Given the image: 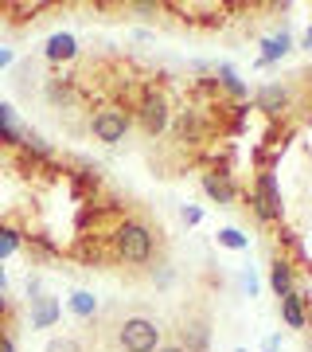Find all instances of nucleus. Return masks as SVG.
<instances>
[{"label":"nucleus","instance_id":"1","mask_svg":"<svg viewBox=\"0 0 312 352\" xmlns=\"http://www.w3.org/2000/svg\"><path fill=\"white\" fill-rule=\"evenodd\" d=\"M113 254H117V263L125 266H149L160 251V231L145 219H121V223L113 227Z\"/></svg>","mask_w":312,"mask_h":352},{"label":"nucleus","instance_id":"2","mask_svg":"<svg viewBox=\"0 0 312 352\" xmlns=\"http://www.w3.org/2000/svg\"><path fill=\"white\" fill-rule=\"evenodd\" d=\"M113 340L121 352H156L164 340V329L160 321H152L145 314H129L113 325Z\"/></svg>","mask_w":312,"mask_h":352},{"label":"nucleus","instance_id":"3","mask_svg":"<svg viewBox=\"0 0 312 352\" xmlns=\"http://www.w3.org/2000/svg\"><path fill=\"white\" fill-rule=\"evenodd\" d=\"M250 208L254 215L262 219V223H281V215H285V204H281V188H277V176L269 168L258 173L254 180V192H250Z\"/></svg>","mask_w":312,"mask_h":352},{"label":"nucleus","instance_id":"4","mask_svg":"<svg viewBox=\"0 0 312 352\" xmlns=\"http://www.w3.org/2000/svg\"><path fill=\"white\" fill-rule=\"evenodd\" d=\"M137 122H141V129H145L149 138H160L164 129H168V122H172V106H168V98H164V90L149 87L145 94H141Z\"/></svg>","mask_w":312,"mask_h":352},{"label":"nucleus","instance_id":"5","mask_svg":"<svg viewBox=\"0 0 312 352\" xmlns=\"http://www.w3.org/2000/svg\"><path fill=\"white\" fill-rule=\"evenodd\" d=\"M129 126H133V118H129L121 106H101V110L90 118V133H94V141H101V145L125 141L129 138Z\"/></svg>","mask_w":312,"mask_h":352},{"label":"nucleus","instance_id":"6","mask_svg":"<svg viewBox=\"0 0 312 352\" xmlns=\"http://www.w3.org/2000/svg\"><path fill=\"white\" fill-rule=\"evenodd\" d=\"M176 344L187 352H207L211 349V317L203 309H191V314L180 317V329H176Z\"/></svg>","mask_w":312,"mask_h":352},{"label":"nucleus","instance_id":"7","mask_svg":"<svg viewBox=\"0 0 312 352\" xmlns=\"http://www.w3.org/2000/svg\"><path fill=\"white\" fill-rule=\"evenodd\" d=\"M203 192H207V200L219 204V208H235L238 200V188L235 180H230V173H203Z\"/></svg>","mask_w":312,"mask_h":352},{"label":"nucleus","instance_id":"8","mask_svg":"<svg viewBox=\"0 0 312 352\" xmlns=\"http://www.w3.org/2000/svg\"><path fill=\"white\" fill-rule=\"evenodd\" d=\"M309 305H312V294L293 289L289 298H281V321H285L289 329H304L309 325Z\"/></svg>","mask_w":312,"mask_h":352},{"label":"nucleus","instance_id":"9","mask_svg":"<svg viewBox=\"0 0 312 352\" xmlns=\"http://www.w3.org/2000/svg\"><path fill=\"white\" fill-rule=\"evenodd\" d=\"M258 110L269 113V118H277V113L289 110V90L277 87V82H265L262 90H258Z\"/></svg>","mask_w":312,"mask_h":352},{"label":"nucleus","instance_id":"10","mask_svg":"<svg viewBox=\"0 0 312 352\" xmlns=\"http://www.w3.org/2000/svg\"><path fill=\"white\" fill-rule=\"evenodd\" d=\"M269 286H274L277 298H289L297 289V274H293V263L289 258H274V266H269Z\"/></svg>","mask_w":312,"mask_h":352},{"label":"nucleus","instance_id":"11","mask_svg":"<svg viewBox=\"0 0 312 352\" xmlns=\"http://www.w3.org/2000/svg\"><path fill=\"white\" fill-rule=\"evenodd\" d=\"M55 321H59V302L47 294H36L32 298V329H51Z\"/></svg>","mask_w":312,"mask_h":352},{"label":"nucleus","instance_id":"12","mask_svg":"<svg viewBox=\"0 0 312 352\" xmlns=\"http://www.w3.org/2000/svg\"><path fill=\"white\" fill-rule=\"evenodd\" d=\"M24 133L27 129L20 126L16 110L8 106V102H0V141H4V145H24Z\"/></svg>","mask_w":312,"mask_h":352},{"label":"nucleus","instance_id":"13","mask_svg":"<svg viewBox=\"0 0 312 352\" xmlns=\"http://www.w3.org/2000/svg\"><path fill=\"white\" fill-rule=\"evenodd\" d=\"M51 4L47 0H20V4H12V0H8V4H0V12H8L16 20V24H27V20H39V12H47Z\"/></svg>","mask_w":312,"mask_h":352},{"label":"nucleus","instance_id":"14","mask_svg":"<svg viewBox=\"0 0 312 352\" xmlns=\"http://www.w3.org/2000/svg\"><path fill=\"white\" fill-rule=\"evenodd\" d=\"M75 55H78V39L71 36V32H55V36L47 39V59H51V63L75 59Z\"/></svg>","mask_w":312,"mask_h":352},{"label":"nucleus","instance_id":"15","mask_svg":"<svg viewBox=\"0 0 312 352\" xmlns=\"http://www.w3.org/2000/svg\"><path fill=\"white\" fill-rule=\"evenodd\" d=\"M289 47H293V39H289V32H281V36H269L262 43V55H258V67H269L277 63V59H285Z\"/></svg>","mask_w":312,"mask_h":352},{"label":"nucleus","instance_id":"16","mask_svg":"<svg viewBox=\"0 0 312 352\" xmlns=\"http://www.w3.org/2000/svg\"><path fill=\"white\" fill-rule=\"evenodd\" d=\"M71 314L90 321V317L98 314V298H94L90 289H75V294H71Z\"/></svg>","mask_w":312,"mask_h":352},{"label":"nucleus","instance_id":"17","mask_svg":"<svg viewBox=\"0 0 312 352\" xmlns=\"http://www.w3.org/2000/svg\"><path fill=\"white\" fill-rule=\"evenodd\" d=\"M20 149H24L27 157H36V161H51V157H55L51 141H47V138H39V133H32V129L24 133V145H20Z\"/></svg>","mask_w":312,"mask_h":352},{"label":"nucleus","instance_id":"18","mask_svg":"<svg viewBox=\"0 0 312 352\" xmlns=\"http://www.w3.org/2000/svg\"><path fill=\"white\" fill-rule=\"evenodd\" d=\"M176 129H180V141H184V145H187V141H200V138H203L200 113H195V110H184V113H180V126H176Z\"/></svg>","mask_w":312,"mask_h":352},{"label":"nucleus","instance_id":"19","mask_svg":"<svg viewBox=\"0 0 312 352\" xmlns=\"http://www.w3.org/2000/svg\"><path fill=\"white\" fill-rule=\"evenodd\" d=\"M24 247V235L16 231V227H8V223H0V258H12L16 251Z\"/></svg>","mask_w":312,"mask_h":352},{"label":"nucleus","instance_id":"20","mask_svg":"<svg viewBox=\"0 0 312 352\" xmlns=\"http://www.w3.org/2000/svg\"><path fill=\"white\" fill-rule=\"evenodd\" d=\"M219 247H226V251H246L250 239L242 231H235V227H223V231H219Z\"/></svg>","mask_w":312,"mask_h":352},{"label":"nucleus","instance_id":"21","mask_svg":"<svg viewBox=\"0 0 312 352\" xmlns=\"http://www.w3.org/2000/svg\"><path fill=\"white\" fill-rule=\"evenodd\" d=\"M219 78H223V87L230 90V94H235V98H242V94H246V87H242V78L235 75V67H219Z\"/></svg>","mask_w":312,"mask_h":352},{"label":"nucleus","instance_id":"22","mask_svg":"<svg viewBox=\"0 0 312 352\" xmlns=\"http://www.w3.org/2000/svg\"><path fill=\"white\" fill-rule=\"evenodd\" d=\"M47 98L55 102V106H67V102H71V82H59V78H51V82H47Z\"/></svg>","mask_w":312,"mask_h":352},{"label":"nucleus","instance_id":"23","mask_svg":"<svg viewBox=\"0 0 312 352\" xmlns=\"http://www.w3.org/2000/svg\"><path fill=\"white\" fill-rule=\"evenodd\" d=\"M43 352H82V340L78 337H55V340H47Z\"/></svg>","mask_w":312,"mask_h":352},{"label":"nucleus","instance_id":"24","mask_svg":"<svg viewBox=\"0 0 312 352\" xmlns=\"http://www.w3.org/2000/svg\"><path fill=\"white\" fill-rule=\"evenodd\" d=\"M0 352H16V340H12V333H4V329H0Z\"/></svg>","mask_w":312,"mask_h":352},{"label":"nucleus","instance_id":"25","mask_svg":"<svg viewBox=\"0 0 312 352\" xmlns=\"http://www.w3.org/2000/svg\"><path fill=\"white\" fill-rule=\"evenodd\" d=\"M0 317H12V302H8V294L0 286Z\"/></svg>","mask_w":312,"mask_h":352},{"label":"nucleus","instance_id":"26","mask_svg":"<svg viewBox=\"0 0 312 352\" xmlns=\"http://www.w3.org/2000/svg\"><path fill=\"white\" fill-rule=\"evenodd\" d=\"M200 219H203L200 208H184V223H200Z\"/></svg>","mask_w":312,"mask_h":352},{"label":"nucleus","instance_id":"27","mask_svg":"<svg viewBox=\"0 0 312 352\" xmlns=\"http://www.w3.org/2000/svg\"><path fill=\"white\" fill-rule=\"evenodd\" d=\"M12 59H16L12 51H8V47H0V67H8V63H12Z\"/></svg>","mask_w":312,"mask_h":352},{"label":"nucleus","instance_id":"28","mask_svg":"<svg viewBox=\"0 0 312 352\" xmlns=\"http://www.w3.org/2000/svg\"><path fill=\"white\" fill-rule=\"evenodd\" d=\"M156 352H187V349H180V344H160Z\"/></svg>","mask_w":312,"mask_h":352},{"label":"nucleus","instance_id":"29","mask_svg":"<svg viewBox=\"0 0 312 352\" xmlns=\"http://www.w3.org/2000/svg\"><path fill=\"white\" fill-rule=\"evenodd\" d=\"M300 47H312V28L304 32V39H300Z\"/></svg>","mask_w":312,"mask_h":352},{"label":"nucleus","instance_id":"30","mask_svg":"<svg viewBox=\"0 0 312 352\" xmlns=\"http://www.w3.org/2000/svg\"><path fill=\"white\" fill-rule=\"evenodd\" d=\"M0 286H8V278H4V266H0Z\"/></svg>","mask_w":312,"mask_h":352},{"label":"nucleus","instance_id":"31","mask_svg":"<svg viewBox=\"0 0 312 352\" xmlns=\"http://www.w3.org/2000/svg\"><path fill=\"white\" fill-rule=\"evenodd\" d=\"M235 352H246V349H235Z\"/></svg>","mask_w":312,"mask_h":352},{"label":"nucleus","instance_id":"32","mask_svg":"<svg viewBox=\"0 0 312 352\" xmlns=\"http://www.w3.org/2000/svg\"><path fill=\"white\" fill-rule=\"evenodd\" d=\"M309 352H312V340H309Z\"/></svg>","mask_w":312,"mask_h":352},{"label":"nucleus","instance_id":"33","mask_svg":"<svg viewBox=\"0 0 312 352\" xmlns=\"http://www.w3.org/2000/svg\"><path fill=\"white\" fill-rule=\"evenodd\" d=\"M265 352H274V349H265Z\"/></svg>","mask_w":312,"mask_h":352},{"label":"nucleus","instance_id":"34","mask_svg":"<svg viewBox=\"0 0 312 352\" xmlns=\"http://www.w3.org/2000/svg\"><path fill=\"white\" fill-rule=\"evenodd\" d=\"M309 270H312V266H309Z\"/></svg>","mask_w":312,"mask_h":352}]
</instances>
